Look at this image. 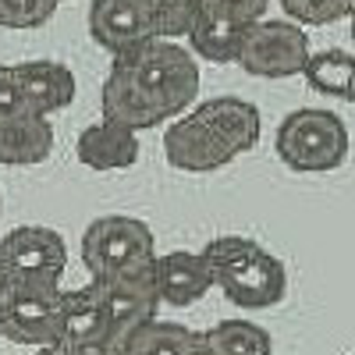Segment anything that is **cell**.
Instances as JSON below:
<instances>
[{
	"instance_id": "6da1fadb",
	"label": "cell",
	"mask_w": 355,
	"mask_h": 355,
	"mask_svg": "<svg viewBox=\"0 0 355 355\" xmlns=\"http://www.w3.org/2000/svg\"><path fill=\"white\" fill-rule=\"evenodd\" d=\"M199 96V61L178 40H146L132 50L110 57L100 89L103 117L135 132L178 121L196 107Z\"/></svg>"
},
{
	"instance_id": "2e32d148",
	"label": "cell",
	"mask_w": 355,
	"mask_h": 355,
	"mask_svg": "<svg viewBox=\"0 0 355 355\" xmlns=\"http://www.w3.org/2000/svg\"><path fill=\"white\" fill-rule=\"evenodd\" d=\"M107 331H110V320H107L103 291L96 281L61 295V345H78Z\"/></svg>"
},
{
	"instance_id": "d4e9b609",
	"label": "cell",
	"mask_w": 355,
	"mask_h": 355,
	"mask_svg": "<svg viewBox=\"0 0 355 355\" xmlns=\"http://www.w3.org/2000/svg\"><path fill=\"white\" fill-rule=\"evenodd\" d=\"M68 355H125V341H117L110 331L100 334V338H89V341H78V345H61Z\"/></svg>"
},
{
	"instance_id": "5bb4252c",
	"label": "cell",
	"mask_w": 355,
	"mask_h": 355,
	"mask_svg": "<svg viewBox=\"0 0 355 355\" xmlns=\"http://www.w3.org/2000/svg\"><path fill=\"white\" fill-rule=\"evenodd\" d=\"M53 153V125L36 110H21L0 121V164L36 167Z\"/></svg>"
},
{
	"instance_id": "52a82bcc",
	"label": "cell",
	"mask_w": 355,
	"mask_h": 355,
	"mask_svg": "<svg viewBox=\"0 0 355 355\" xmlns=\"http://www.w3.org/2000/svg\"><path fill=\"white\" fill-rule=\"evenodd\" d=\"M61 284H18L0 309V331L15 345H61Z\"/></svg>"
},
{
	"instance_id": "cb8c5ba5",
	"label": "cell",
	"mask_w": 355,
	"mask_h": 355,
	"mask_svg": "<svg viewBox=\"0 0 355 355\" xmlns=\"http://www.w3.org/2000/svg\"><path fill=\"white\" fill-rule=\"evenodd\" d=\"M202 8H217V11H227L242 21H259L266 18V8H270V0H199Z\"/></svg>"
},
{
	"instance_id": "8992f818",
	"label": "cell",
	"mask_w": 355,
	"mask_h": 355,
	"mask_svg": "<svg viewBox=\"0 0 355 355\" xmlns=\"http://www.w3.org/2000/svg\"><path fill=\"white\" fill-rule=\"evenodd\" d=\"M313 57L309 36L291 18H259L245 28L239 64L252 78H295Z\"/></svg>"
},
{
	"instance_id": "83f0119b",
	"label": "cell",
	"mask_w": 355,
	"mask_h": 355,
	"mask_svg": "<svg viewBox=\"0 0 355 355\" xmlns=\"http://www.w3.org/2000/svg\"><path fill=\"white\" fill-rule=\"evenodd\" d=\"M33 355H68V352H64L61 345H50V348H36Z\"/></svg>"
},
{
	"instance_id": "d6a6232c",
	"label": "cell",
	"mask_w": 355,
	"mask_h": 355,
	"mask_svg": "<svg viewBox=\"0 0 355 355\" xmlns=\"http://www.w3.org/2000/svg\"><path fill=\"white\" fill-rule=\"evenodd\" d=\"M57 4H64V0H57Z\"/></svg>"
},
{
	"instance_id": "7402d4cb",
	"label": "cell",
	"mask_w": 355,
	"mask_h": 355,
	"mask_svg": "<svg viewBox=\"0 0 355 355\" xmlns=\"http://www.w3.org/2000/svg\"><path fill=\"white\" fill-rule=\"evenodd\" d=\"M284 18L306 25H331V21H345L348 8L345 0H281Z\"/></svg>"
},
{
	"instance_id": "836d02e7",
	"label": "cell",
	"mask_w": 355,
	"mask_h": 355,
	"mask_svg": "<svg viewBox=\"0 0 355 355\" xmlns=\"http://www.w3.org/2000/svg\"><path fill=\"white\" fill-rule=\"evenodd\" d=\"M0 338H4V331H0Z\"/></svg>"
},
{
	"instance_id": "d6986e66",
	"label": "cell",
	"mask_w": 355,
	"mask_h": 355,
	"mask_svg": "<svg viewBox=\"0 0 355 355\" xmlns=\"http://www.w3.org/2000/svg\"><path fill=\"white\" fill-rule=\"evenodd\" d=\"M206 338L224 355H270L274 352L270 331L252 323V320H220L206 331Z\"/></svg>"
},
{
	"instance_id": "4dcf8cb0",
	"label": "cell",
	"mask_w": 355,
	"mask_h": 355,
	"mask_svg": "<svg viewBox=\"0 0 355 355\" xmlns=\"http://www.w3.org/2000/svg\"><path fill=\"white\" fill-rule=\"evenodd\" d=\"M348 103H355V78H352V89H348Z\"/></svg>"
},
{
	"instance_id": "4316f807",
	"label": "cell",
	"mask_w": 355,
	"mask_h": 355,
	"mask_svg": "<svg viewBox=\"0 0 355 355\" xmlns=\"http://www.w3.org/2000/svg\"><path fill=\"white\" fill-rule=\"evenodd\" d=\"M185 355H224V352H220L210 338H206V331H199V334H192V341H189Z\"/></svg>"
},
{
	"instance_id": "1f68e13d",
	"label": "cell",
	"mask_w": 355,
	"mask_h": 355,
	"mask_svg": "<svg viewBox=\"0 0 355 355\" xmlns=\"http://www.w3.org/2000/svg\"><path fill=\"white\" fill-rule=\"evenodd\" d=\"M0 214H4V196H0Z\"/></svg>"
},
{
	"instance_id": "603a6c76",
	"label": "cell",
	"mask_w": 355,
	"mask_h": 355,
	"mask_svg": "<svg viewBox=\"0 0 355 355\" xmlns=\"http://www.w3.org/2000/svg\"><path fill=\"white\" fill-rule=\"evenodd\" d=\"M21 110H28L25 93H21V78H18L15 64H0V121L21 114Z\"/></svg>"
},
{
	"instance_id": "7c38bea8",
	"label": "cell",
	"mask_w": 355,
	"mask_h": 355,
	"mask_svg": "<svg viewBox=\"0 0 355 355\" xmlns=\"http://www.w3.org/2000/svg\"><path fill=\"white\" fill-rule=\"evenodd\" d=\"M157 288H160L164 306L185 309L214 288V274L206 266L202 252L171 249V252H157Z\"/></svg>"
},
{
	"instance_id": "277c9868",
	"label": "cell",
	"mask_w": 355,
	"mask_h": 355,
	"mask_svg": "<svg viewBox=\"0 0 355 355\" xmlns=\"http://www.w3.org/2000/svg\"><path fill=\"white\" fill-rule=\"evenodd\" d=\"M348 128L327 107H299L277 125L274 150L288 171L327 174L348 160Z\"/></svg>"
},
{
	"instance_id": "4fadbf2b",
	"label": "cell",
	"mask_w": 355,
	"mask_h": 355,
	"mask_svg": "<svg viewBox=\"0 0 355 355\" xmlns=\"http://www.w3.org/2000/svg\"><path fill=\"white\" fill-rule=\"evenodd\" d=\"M18 78H21V93L28 110H36L43 117L57 114L71 107L75 100V71L61 61H50V57H36V61H21L15 64Z\"/></svg>"
},
{
	"instance_id": "9a60e30c",
	"label": "cell",
	"mask_w": 355,
	"mask_h": 355,
	"mask_svg": "<svg viewBox=\"0 0 355 355\" xmlns=\"http://www.w3.org/2000/svg\"><path fill=\"white\" fill-rule=\"evenodd\" d=\"M249 21L234 18L217 8H202L199 18L189 33V50L196 53V61H210V64H239L242 40H245Z\"/></svg>"
},
{
	"instance_id": "f546056e",
	"label": "cell",
	"mask_w": 355,
	"mask_h": 355,
	"mask_svg": "<svg viewBox=\"0 0 355 355\" xmlns=\"http://www.w3.org/2000/svg\"><path fill=\"white\" fill-rule=\"evenodd\" d=\"M345 8H348V18L355 15V0H345Z\"/></svg>"
},
{
	"instance_id": "f1b7e54d",
	"label": "cell",
	"mask_w": 355,
	"mask_h": 355,
	"mask_svg": "<svg viewBox=\"0 0 355 355\" xmlns=\"http://www.w3.org/2000/svg\"><path fill=\"white\" fill-rule=\"evenodd\" d=\"M348 33H352V46H355V15L348 18Z\"/></svg>"
},
{
	"instance_id": "5b68a950",
	"label": "cell",
	"mask_w": 355,
	"mask_h": 355,
	"mask_svg": "<svg viewBox=\"0 0 355 355\" xmlns=\"http://www.w3.org/2000/svg\"><path fill=\"white\" fill-rule=\"evenodd\" d=\"M78 252L89 277L103 281V277L132 270L139 263L157 259V239L146 220L128 217V214H107L85 227Z\"/></svg>"
},
{
	"instance_id": "9c48e42d",
	"label": "cell",
	"mask_w": 355,
	"mask_h": 355,
	"mask_svg": "<svg viewBox=\"0 0 355 355\" xmlns=\"http://www.w3.org/2000/svg\"><path fill=\"white\" fill-rule=\"evenodd\" d=\"M0 252L11 263L18 284H61L68 266V242L61 231L43 224H21L0 239Z\"/></svg>"
},
{
	"instance_id": "44dd1931",
	"label": "cell",
	"mask_w": 355,
	"mask_h": 355,
	"mask_svg": "<svg viewBox=\"0 0 355 355\" xmlns=\"http://www.w3.org/2000/svg\"><path fill=\"white\" fill-rule=\"evenodd\" d=\"M57 0H0V25L4 28H40L53 18Z\"/></svg>"
},
{
	"instance_id": "ffe728a7",
	"label": "cell",
	"mask_w": 355,
	"mask_h": 355,
	"mask_svg": "<svg viewBox=\"0 0 355 355\" xmlns=\"http://www.w3.org/2000/svg\"><path fill=\"white\" fill-rule=\"evenodd\" d=\"M199 18V0H153V36L182 40Z\"/></svg>"
},
{
	"instance_id": "7a4b0ae2",
	"label": "cell",
	"mask_w": 355,
	"mask_h": 355,
	"mask_svg": "<svg viewBox=\"0 0 355 355\" xmlns=\"http://www.w3.org/2000/svg\"><path fill=\"white\" fill-rule=\"evenodd\" d=\"M263 135L259 110L242 96H214L185 110L164 132V157L174 171L210 174L256 150Z\"/></svg>"
},
{
	"instance_id": "484cf974",
	"label": "cell",
	"mask_w": 355,
	"mask_h": 355,
	"mask_svg": "<svg viewBox=\"0 0 355 355\" xmlns=\"http://www.w3.org/2000/svg\"><path fill=\"white\" fill-rule=\"evenodd\" d=\"M18 288V277L11 270V263L4 259V252H0V309H4V302L11 299V291Z\"/></svg>"
},
{
	"instance_id": "8fae6325",
	"label": "cell",
	"mask_w": 355,
	"mask_h": 355,
	"mask_svg": "<svg viewBox=\"0 0 355 355\" xmlns=\"http://www.w3.org/2000/svg\"><path fill=\"white\" fill-rule=\"evenodd\" d=\"M78 164L89 171H128L139 160V132L128 125H117L110 117H100L75 139Z\"/></svg>"
},
{
	"instance_id": "30bf717a",
	"label": "cell",
	"mask_w": 355,
	"mask_h": 355,
	"mask_svg": "<svg viewBox=\"0 0 355 355\" xmlns=\"http://www.w3.org/2000/svg\"><path fill=\"white\" fill-rule=\"evenodd\" d=\"M89 36L110 57L132 50L153 36V0H93L89 4Z\"/></svg>"
},
{
	"instance_id": "ac0fdd59",
	"label": "cell",
	"mask_w": 355,
	"mask_h": 355,
	"mask_svg": "<svg viewBox=\"0 0 355 355\" xmlns=\"http://www.w3.org/2000/svg\"><path fill=\"white\" fill-rule=\"evenodd\" d=\"M196 331L174 320H150L125 341V355H185Z\"/></svg>"
},
{
	"instance_id": "3957f363",
	"label": "cell",
	"mask_w": 355,
	"mask_h": 355,
	"mask_svg": "<svg viewBox=\"0 0 355 355\" xmlns=\"http://www.w3.org/2000/svg\"><path fill=\"white\" fill-rule=\"evenodd\" d=\"M199 252L214 274V288L224 291V299L231 306L270 309V306L284 302L288 270L259 242L245 239V234H220V239L206 242Z\"/></svg>"
},
{
	"instance_id": "e0dca14e",
	"label": "cell",
	"mask_w": 355,
	"mask_h": 355,
	"mask_svg": "<svg viewBox=\"0 0 355 355\" xmlns=\"http://www.w3.org/2000/svg\"><path fill=\"white\" fill-rule=\"evenodd\" d=\"M306 85L320 96H331V100H348V89H352V78H355V53L348 50H313L309 64L302 71Z\"/></svg>"
},
{
	"instance_id": "ba28073f",
	"label": "cell",
	"mask_w": 355,
	"mask_h": 355,
	"mask_svg": "<svg viewBox=\"0 0 355 355\" xmlns=\"http://www.w3.org/2000/svg\"><path fill=\"white\" fill-rule=\"evenodd\" d=\"M96 284L103 291L110 334L117 341H128L142 323L157 320V309L164 306L160 302V288H157V259L139 263V266H132V270H125V274L103 277Z\"/></svg>"
}]
</instances>
